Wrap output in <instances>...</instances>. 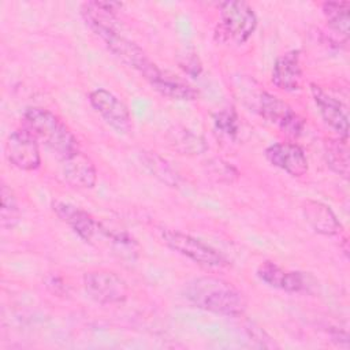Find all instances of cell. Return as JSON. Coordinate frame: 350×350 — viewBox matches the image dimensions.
<instances>
[{
  "mask_svg": "<svg viewBox=\"0 0 350 350\" xmlns=\"http://www.w3.org/2000/svg\"><path fill=\"white\" fill-rule=\"evenodd\" d=\"M150 86L159 92L160 94H163L164 97H168L171 100H196L198 93L197 90L189 85L186 81L180 79L179 77L168 72V71H163L161 68L156 67L153 70V72L145 78Z\"/></svg>",
  "mask_w": 350,
  "mask_h": 350,
  "instance_id": "cell-16",
  "label": "cell"
},
{
  "mask_svg": "<svg viewBox=\"0 0 350 350\" xmlns=\"http://www.w3.org/2000/svg\"><path fill=\"white\" fill-rule=\"evenodd\" d=\"M213 123L217 131L221 134L235 138L238 131H239V122H238V115L234 108H226L215 113L213 116Z\"/></svg>",
  "mask_w": 350,
  "mask_h": 350,
  "instance_id": "cell-23",
  "label": "cell"
},
{
  "mask_svg": "<svg viewBox=\"0 0 350 350\" xmlns=\"http://www.w3.org/2000/svg\"><path fill=\"white\" fill-rule=\"evenodd\" d=\"M26 129L48 146L59 159L66 160L79 152V144L66 123L53 112L40 107H30L23 113Z\"/></svg>",
  "mask_w": 350,
  "mask_h": 350,
  "instance_id": "cell-2",
  "label": "cell"
},
{
  "mask_svg": "<svg viewBox=\"0 0 350 350\" xmlns=\"http://www.w3.org/2000/svg\"><path fill=\"white\" fill-rule=\"evenodd\" d=\"M258 109L264 119L276 124L290 137H298L305 127L304 119L287 103L271 93L262 92L260 94Z\"/></svg>",
  "mask_w": 350,
  "mask_h": 350,
  "instance_id": "cell-9",
  "label": "cell"
},
{
  "mask_svg": "<svg viewBox=\"0 0 350 350\" xmlns=\"http://www.w3.org/2000/svg\"><path fill=\"white\" fill-rule=\"evenodd\" d=\"M179 67L191 77H198L202 71V64L200 62V57L194 53H186L182 60H179Z\"/></svg>",
  "mask_w": 350,
  "mask_h": 350,
  "instance_id": "cell-24",
  "label": "cell"
},
{
  "mask_svg": "<svg viewBox=\"0 0 350 350\" xmlns=\"http://www.w3.org/2000/svg\"><path fill=\"white\" fill-rule=\"evenodd\" d=\"M257 276L268 286L287 293H299L308 287V276L304 272L283 269L273 261L261 262L257 268Z\"/></svg>",
  "mask_w": 350,
  "mask_h": 350,
  "instance_id": "cell-13",
  "label": "cell"
},
{
  "mask_svg": "<svg viewBox=\"0 0 350 350\" xmlns=\"http://www.w3.org/2000/svg\"><path fill=\"white\" fill-rule=\"evenodd\" d=\"M302 213L309 226L319 234L332 237L342 231V224L332 209L314 200H306L302 204Z\"/></svg>",
  "mask_w": 350,
  "mask_h": 350,
  "instance_id": "cell-17",
  "label": "cell"
},
{
  "mask_svg": "<svg viewBox=\"0 0 350 350\" xmlns=\"http://www.w3.org/2000/svg\"><path fill=\"white\" fill-rule=\"evenodd\" d=\"M4 149L8 161L19 170L34 171L41 164L38 141L26 127L12 131Z\"/></svg>",
  "mask_w": 350,
  "mask_h": 350,
  "instance_id": "cell-8",
  "label": "cell"
},
{
  "mask_svg": "<svg viewBox=\"0 0 350 350\" xmlns=\"http://www.w3.org/2000/svg\"><path fill=\"white\" fill-rule=\"evenodd\" d=\"M89 103L97 113L118 133L129 134L133 120L127 105L107 89H96L89 94Z\"/></svg>",
  "mask_w": 350,
  "mask_h": 350,
  "instance_id": "cell-7",
  "label": "cell"
},
{
  "mask_svg": "<svg viewBox=\"0 0 350 350\" xmlns=\"http://www.w3.org/2000/svg\"><path fill=\"white\" fill-rule=\"evenodd\" d=\"M267 160L291 176H302L308 171V159L301 146L291 142H276L265 149Z\"/></svg>",
  "mask_w": 350,
  "mask_h": 350,
  "instance_id": "cell-10",
  "label": "cell"
},
{
  "mask_svg": "<svg viewBox=\"0 0 350 350\" xmlns=\"http://www.w3.org/2000/svg\"><path fill=\"white\" fill-rule=\"evenodd\" d=\"M313 100L320 111V115L325 124L331 127L339 138L347 139L349 137V122L345 107L339 100L325 93L320 86L312 83L310 85Z\"/></svg>",
  "mask_w": 350,
  "mask_h": 350,
  "instance_id": "cell-12",
  "label": "cell"
},
{
  "mask_svg": "<svg viewBox=\"0 0 350 350\" xmlns=\"http://www.w3.org/2000/svg\"><path fill=\"white\" fill-rule=\"evenodd\" d=\"M185 295L194 306L228 317L243 314L247 305L246 298L234 284L215 276L193 279L186 284Z\"/></svg>",
  "mask_w": 350,
  "mask_h": 350,
  "instance_id": "cell-1",
  "label": "cell"
},
{
  "mask_svg": "<svg viewBox=\"0 0 350 350\" xmlns=\"http://www.w3.org/2000/svg\"><path fill=\"white\" fill-rule=\"evenodd\" d=\"M324 156L329 168L345 179L349 178V145L343 138H328L324 142Z\"/></svg>",
  "mask_w": 350,
  "mask_h": 350,
  "instance_id": "cell-18",
  "label": "cell"
},
{
  "mask_svg": "<svg viewBox=\"0 0 350 350\" xmlns=\"http://www.w3.org/2000/svg\"><path fill=\"white\" fill-rule=\"evenodd\" d=\"M209 167H211V172L212 175H216L219 178V180H231V175L237 176V171L234 170L232 165H230L228 163L223 161V160H212L209 161Z\"/></svg>",
  "mask_w": 350,
  "mask_h": 350,
  "instance_id": "cell-25",
  "label": "cell"
},
{
  "mask_svg": "<svg viewBox=\"0 0 350 350\" xmlns=\"http://www.w3.org/2000/svg\"><path fill=\"white\" fill-rule=\"evenodd\" d=\"M271 79L278 89L286 92H294L301 88L302 67L298 49L288 51L275 60Z\"/></svg>",
  "mask_w": 350,
  "mask_h": 350,
  "instance_id": "cell-14",
  "label": "cell"
},
{
  "mask_svg": "<svg viewBox=\"0 0 350 350\" xmlns=\"http://www.w3.org/2000/svg\"><path fill=\"white\" fill-rule=\"evenodd\" d=\"M144 161H145V165L149 168V171L156 178H159L160 180H163L164 183H167L170 186L178 185L176 172H174V170L168 165V163L165 160H163L160 156H157L154 153H145Z\"/></svg>",
  "mask_w": 350,
  "mask_h": 350,
  "instance_id": "cell-22",
  "label": "cell"
},
{
  "mask_svg": "<svg viewBox=\"0 0 350 350\" xmlns=\"http://www.w3.org/2000/svg\"><path fill=\"white\" fill-rule=\"evenodd\" d=\"M62 174L68 185L79 189H92L97 180V171L93 161L81 150L62 160Z\"/></svg>",
  "mask_w": 350,
  "mask_h": 350,
  "instance_id": "cell-15",
  "label": "cell"
},
{
  "mask_svg": "<svg viewBox=\"0 0 350 350\" xmlns=\"http://www.w3.org/2000/svg\"><path fill=\"white\" fill-rule=\"evenodd\" d=\"M1 208H0V221L4 228H12L18 224L21 219V211L18 201L12 190L3 182L1 183Z\"/></svg>",
  "mask_w": 350,
  "mask_h": 350,
  "instance_id": "cell-20",
  "label": "cell"
},
{
  "mask_svg": "<svg viewBox=\"0 0 350 350\" xmlns=\"http://www.w3.org/2000/svg\"><path fill=\"white\" fill-rule=\"evenodd\" d=\"M83 287L86 294L103 305L122 304L129 295L126 280L113 271L94 269L83 275Z\"/></svg>",
  "mask_w": 350,
  "mask_h": 350,
  "instance_id": "cell-6",
  "label": "cell"
},
{
  "mask_svg": "<svg viewBox=\"0 0 350 350\" xmlns=\"http://www.w3.org/2000/svg\"><path fill=\"white\" fill-rule=\"evenodd\" d=\"M45 286H46V288H48L52 294H55V295H63V294L67 291L63 279H62L59 275H55V273L46 276V279H45Z\"/></svg>",
  "mask_w": 350,
  "mask_h": 350,
  "instance_id": "cell-26",
  "label": "cell"
},
{
  "mask_svg": "<svg viewBox=\"0 0 350 350\" xmlns=\"http://www.w3.org/2000/svg\"><path fill=\"white\" fill-rule=\"evenodd\" d=\"M52 209L83 241L93 242L97 235L101 234V224L97 223L86 211L63 201L52 202Z\"/></svg>",
  "mask_w": 350,
  "mask_h": 350,
  "instance_id": "cell-11",
  "label": "cell"
},
{
  "mask_svg": "<svg viewBox=\"0 0 350 350\" xmlns=\"http://www.w3.org/2000/svg\"><path fill=\"white\" fill-rule=\"evenodd\" d=\"M161 238L168 247L202 267L221 268L228 264L227 258L216 249L182 231L167 228L161 232Z\"/></svg>",
  "mask_w": 350,
  "mask_h": 350,
  "instance_id": "cell-5",
  "label": "cell"
},
{
  "mask_svg": "<svg viewBox=\"0 0 350 350\" xmlns=\"http://www.w3.org/2000/svg\"><path fill=\"white\" fill-rule=\"evenodd\" d=\"M93 33L100 37L105 46L129 67L137 70L144 78H146L157 66L148 57V55L133 41L123 37L115 27L92 25L89 26Z\"/></svg>",
  "mask_w": 350,
  "mask_h": 350,
  "instance_id": "cell-4",
  "label": "cell"
},
{
  "mask_svg": "<svg viewBox=\"0 0 350 350\" xmlns=\"http://www.w3.org/2000/svg\"><path fill=\"white\" fill-rule=\"evenodd\" d=\"M220 22L216 36L221 41L246 42L257 27V16L245 1H223L219 4Z\"/></svg>",
  "mask_w": 350,
  "mask_h": 350,
  "instance_id": "cell-3",
  "label": "cell"
},
{
  "mask_svg": "<svg viewBox=\"0 0 350 350\" xmlns=\"http://www.w3.org/2000/svg\"><path fill=\"white\" fill-rule=\"evenodd\" d=\"M171 134H172L171 144L176 150H179L183 154L186 153L198 154L206 149L205 141L200 135L191 133L190 130H186V129H182L180 131L175 130V131H171Z\"/></svg>",
  "mask_w": 350,
  "mask_h": 350,
  "instance_id": "cell-21",
  "label": "cell"
},
{
  "mask_svg": "<svg viewBox=\"0 0 350 350\" xmlns=\"http://www.w3.org/2000/svg\"><path fill=\"white\" fill-rule=\"evenodd\" d=\"M323 14L329 27L339 36L347 38L350 27V3L349 1H325Z\"/></svg>",
  "mask_w": 350,
  "mask_h": 350,
  "instance_id": "cell-19",
  "label": "cell"
}]
</instances>
